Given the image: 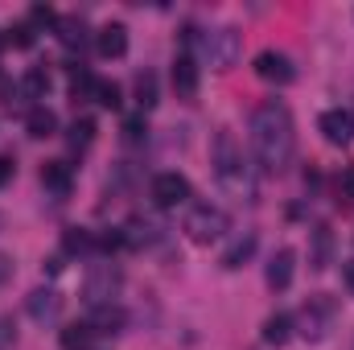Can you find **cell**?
<instances>
[{
    "instance_id": "35",
    "label": "cell",
    "mask_w": 354,
    "mask_h": 350,
    "mask_svg": "<svg viewBox=\"0 0 354 350\" xmlns=\"http://www.w3.org/2000/svg\"><path fill=\"white\" fill-rule=\"evenodd\" d=\"M342 280H346V288L354 293V260H346V264H342Z\"/></svg>"
},
{
    "instance_id": "12",
    "label": "cell",
    "mask_w": 354,
    "mask_h": 350,
    "mask_svg": "<svg viewBox=\"0 0 354 350\" xmlns=\"http://www.w3.org/2000/svg\"><path fill=\"white\" fill-rule=\"evenodd\" d=\"M41 185H46L54 198H66L71 185H75V169H71L66 161H46V165H41Z\"/></svg>"
},
{
    "instance_id": "16",
    "label": "cell",
    "mask_w": 354,
    "mask_h": 350,
    "mask_svg": "<svg viewBox=\"0 0 354 350\" xmlns=\"http://www.w3.org/2000/svg\"><path fill=\"white\" fill-rule=\"evenodd\" d=\"M334 260V231L322 223V227H313V252H309V264H313V272H326Z\"/></svg>"
},
{
    "instance_id": "2",
    "label": "cell",
    "mask_w": 354,
    "mask_h": 350,
    "mask_svg": "<svg viewBox=\"0 0 354 350\" xmlns=\"http://www.w3.org/2000/svg\"><path fill=\"white\" fill-rule=\"evenodd\" d=\"M210 165H214V181L239 198V202H256V169L248 165L239 140L231 132H214V145H210Z\"/></svg>"
},
{
    "instance_id": "20",
    "label": "cell",
    "mask_w": 354,
    "mask_h": 350,
    "mask_svg": "<svg viewBox=\"0 0 354 350\" xmlns=\"http://www.w3.org/2000/svg\"><path fill=\"white\" fill-rule=\"evenodd\" d=\"M66 145H71L75 153H83V149H91V145H95V120H91V116H83V120H75V124H71Z\"/></svg>"
},
{
    "instance_id": "13",
    "label": "cell",
    "mask_w": 354,
    "mask_h": 350,
    "mask_svg": "<svg viewBox=\"0 0 354 350\" xmlns=\"http://www.w3.org/2000/svg\"><path fill=\"white\" fill-rule=\"evenodd\" d=\"M174 91L177 99H194L198 95V66L189 54H177L174 58Z\"/></svg>"
},
{
    "instance_id": "34",
    "label": "cell",
    "mask_w": 354,
    "mask_h": 350,
    "mask_svg": "<svg viewBox=\"0 0 354 350\" xmlns=\"http://www.w3.org/2000/svg\"><path fill=\"white\" fill-rule=\"evenodd\" d=\"M12 338H17V334H12V326H8V322H4V317H0V350L8 347V342H12Z\"/></svg>"
},
{
    "instance_id": "21",
    "label": "cell",
    "mask_w": 354,
    "mask_h": 350,
    "mask_svg": "<svg viewBox=\"0 0 354 350\" xmlns=\"http://www.w3.org/2000/svg\"><path fill=\"white\" fill-rule=\"evenodd\" d=\"M95 83H99V79L91 75L87 66H71V95H75V99H91V95H95Z\"/></svg>"
},
{
    "instance_id": "36",
    "label": "cell",
    "mask_w": 354,
    "mask_h": 350,
    "mask_svg": "<svg viewBox=\"0 0 354 350\" xmlns=\"http://www.w3.org/2000/svg\"><path fill=\"white\" fill-rule=\"evenodd\" d=\"M0 50H4V33H0Z\"/></svg>"
},
{
    "instance_id": "3",
    "label": "cell",
    "mask_w": 354,
    "mask_h": 350,
    "mask_svg": "<svg viewBox=\"0 0 354 350\" xmlns=\"http://www.w3.org/2000/svg\"><path fill=\"white\" fill-rule=\"evenodd\" d=\"M243 54V37L235 25H223V29H210L202 37V58L210 62V71H231Z\"/></svg>"
},
{
    "instance_id": "31",
    "label": "cell",
    "mask_w": 354,
    "mask_h": 350,
    "mask_svg": "<svg viewBox=\"0 0 354 350\" xmlns=\"http://www.w3.org/2000/svg\"><path fill=\"white\" fill-rule=\"evenodd\" d=\"M50 21H54V8L37 4V8H33V25H50Z\"/></svg>"
},
{
    "instance_id": "18",
    "label": "cell",
    "mask_w": 354,
    "mask_h": 350,
    "mask_svg": "<svg viewBox=\"0 0 354 350\" xmlns=\"http://www.w3.org/2000/svg\"><path fill=\"white\" fill-rule=\"evenodd\" d=\"M54 128H58V116H54L50 107H33V111L25 116V132H29L33 140H46V136H54Z\"/></svg>"
},
{
    "instance_id": "30",
    "label": "cell",
    "mask_w": 354,
    "mask_h": 350,
    "mask_svg": "<svg viewBox=\"0 0 354 350\" xmlns=\"http://www.w3.org/2000/svg\"><path fill=\"white\" fill-rule=\"evenodd\" d=\"M95 248L99 252H115V248H124V231H115V227H107L99 239H95Z\"/></svg>"
},
{
    "instance_id": "15",
    "label": "cell",
    "mask_w": 354,
    "mask_h": 350,
    "mask_svg": "<svg viewBox=\"0 0 354 350\" xmlns=\"http://www.w3.org/2000/svg\"><path fill=\"white\" fill-rule=\"evenodd\" d=\"M292 268H297V252H292V248H280V252L268 260V284H272V288H288V284H292Z\"/></svg>"
},
{
    "instance_id": "27",
    "label": "cell",
    "mask_w": 354,
    "mask_h": 350,
    "mask_svg": "<svg viewBox=\"0 0 354 350\" xmlns=\"http://www.w3.org/2000/svg\"><path fill=\"white\" fill-rule=\"evenodd\" d=\"M58 37H62V46H83V21H75V17L58 21Z\"/></svg>"
},
{
    "instance_id": "22",
    "label": "cell",
    "mask_w": 354,
    "mask_h": 350,
    "mask_svg": "<svg viewBox=\"0 0 354 350\" xmlns=\"http://www.w3.org/2000/svg\"><path fill=\"white\" fill-rule=\"evenodd\" d=\"M58 342H62V350H91L95 334H91V326H66Z\"/></svg>"
},
{
    "instance_id": "23",
    "label": "cell",
    "mask_w": 354,
    "mask_h": 350,
    "mask_svg": "<svg viewBox=\"0 0 354 350\" xmlns=\"http://www.w3.org/2000/svg\"><path fill=\"white\" fill-rule=\"evenodd\" d=\"M136 99H140V111L157 107V75H153V71L136 75Z\"/></svg>"
},
{
    "instance_id": "10",
    "label": "cell",
    "mask_w": 354,
    "mask_h": 350,
    "mask_svg": "<svg viewBox=\"0 0 354 350\" xmlns=\"http://www.w3.org/2000/svg\"><path fill=\"white\" fill-rule=\"evenodd\" d=\"M322 132H326L330 145H351L354 140V111H346V107H330V111L322 116Z\"/></svg>"
},
{
    "instance_id": "6",
    "label": "cell",
    "mask_w": 354,
    "mask_h": 350,
    "mask_svg": "<svg viewBox=\"0 0 354 350\" xmlns=\"http://www.w3.org/2000/svg\"><path fill=\"white\" fill-rule=\"evenodd\" d=\"M334 301L330 297H309L305 301V309H301V338H309V342H322L326 334H330V326H334Z\"/></svg>"
},
{
    "instance_id": "25",
    "label": "cell",
    "mask_w": 354,
    "mask_h": 350,
    "mask_svg": "<svg viewBox=\"0 0 354 350\" xmlns=\"http://www.w3.org/2000/svg\"><path fill=\"white\" fill-rule=\"evenodd\" d=\"M46 91H50V75H46L41 66H33V71L25 75V95H29V99H46Z\"/></svg>"
},
{
    "instance_id": "33",
    "label": "cell",
    "mask_w": 354,
    "mask_h": 350,
    "mask_svg": "<svg viewBox=\"0 0 354 350\" xmlns=\"http://www.w3.org/2000/svg\"><path fill=\"white\" fill-rule=\"evenodd\" d=\"M8 280H12V260H8V256L0 252V288H4Z\"/></svg>"
},
{
    "instance_id": "24",
    "label": "cell",
    "mask_w": 354,
    "mask_h": 350,
    "mask_svg": "<svg viewBox=\"0 0 354 350\" xmlns=\"http://www.w3.org/2000/svg\"><path fill=\"white\" fill-rule=\"evenodd\" d=\"M62 248L75 256V252H91V248H95V239H91V231H83V227H71V231L62 235Z\"/></svg>"
},
{
    "instance_id": "1",
    "label": "cell",
    "mask_w": 354,
    "mask_h": 350,
    "mask_svg": "<svg viewBox=\"0 0 354 350\" xmlns=\"http://www.w3.org/2000/svg\"><path fill=\"white\" fill-rule=\"evenodd\" d=\"M252 153L256 165L264 174H284L292 165L297 153V128H292V111L276 99H264L252 111Z\"/></svg>"
},
{
    "instance_id": "14",
    "label": "cell",
    "mask_w": 354,
    "mask_h": 350,
    "mask_svg": "<svg viewBox=\"0 0 354 350\" xmlns=\"http://www.w3.org/2000/svg\"><path fill=\"white\" fill-rule=\"evenodd\" d=\"M91 334H120L124 326H128V313L120 309V305H99L95 313H91Z\"/></svg>"
},
{
    "instance_id": "32",
    "label": "cell",
    "mask_w": 354,
    "mask_h": 350,
    "mask_svg": "<svg viewBox=\"0 0 354 350\" xmlns=\"http://www.w3.org/2000/svg\"><path fill=\"white\" fill-rule=\"evenodd\" d=\"M12 174H17L12 157H0V185H4V181H12Z\"/></svg>"
},
{
    "instance_id": "17",
    "label": "cell",
    "mask_w": 354,
    "mask_h": 350,
    "mask_svg": "<svg viewBox=\"0 0 354 350\" xmlns=\"http://www.w3.org/2000/svg\"><path fill=\"white\" fill-rule=\"evenodd\" d=\"M256 256V231H248V235H239L227 252H223V268L227 272H235V268H243V264Z\"/></svg>"
},
{
    "instance_id": "26",
    "label": "cell",
    "mask_w": 354,
    "mask_h": 350,
    "mask_svg": "<svg viewBox=\"0 0 354 350\" xmlns=\"http://www.w3.org/2000/svg\"><path fill=\"white\" fill-rule=\"evenodd\" d=\"M91 99H95L99 107L115 111V107H120V87H115V83H107V79H99V83H95V95H91Z\"/></svg>"
},
{
    "instance_id": "29",
    "label": "cell",
    "mask_w": 354,
    "mask_h": 350,
    "mask_svg": "<svg viewBox=\"0 0 354 350\" xmlns=\"http://www.w3.org/2000/svg\"><path fill=\"white\" fill-rule=\"evenodd\" d=\"M338 202L354 206V165H346V169H342V177H338Z\"/></svg>"
},
{
    "instance_id": "4",
    "label": "cell",
    "mask_w": 354,
    "mask_h": 350,
    "mask_svg": "<svg viewBox=\"0 0 354 350\" xmlns=\"http://www.w3.org/2000/svg\"><path fill=\"white\" fill-rule=\"evenodd\" d=\"M120 288H124V272H120L115 264H95V268L87 272V280H83V301H87L91 309L115 305Z\"/></svg>"
},
{
    "instance_id": "28",
    "label": "cell",
    "mask_w": 354,
    "mask_h": 350,
    "mask_svg": "<svg viewBox=\"0 0 354 350\" xmlns=\"http://www.w3.org/2000/svg\"><path fill=\"white\" fill-rule=\"evenodd\" d=\"M145 132H149V124H145V116H128L124 120V140H145Z\"/></svg>"
},
{
    "instance_id": "19",
    "label": "cell",
    "mask_w": 354,
    "mask_h": 350,
    "mask_svg": "<svg viewBox=\"0 0 354 350\" xmlns=\"http://www.w3.org/2000/svg\"><path fill=\"white\" fill-rule=\"evenodd\" d=\"M288 338H292V317L288 313H272L264 322V342L268 347H284Z\"/></svg>"
},
{
    "instance_id": "9",
    "label": "cell",
    "mask_w": 354,
    "mask_h": 350,
    "mask_svg": "<svg viewBox=\"0 0 354 350\" xmlns=\"http://www.w3.org/2000/svg\"><path fill=\"white\" fill-rule=\"evenodd\" d=\"M25 309H29V317H33L37 326H46V322H58V313H62V297H58L54 288H33V293L25 297Z\"/></svg>"
},
{
    "instance_id": "11",
    "label": "cell",
    "mask_w": 354,
    "mask_h": 350,
    "mask_svg": "<svg viewBox=\"0 0 354 350\" xmlns=\"http://www.w3.org/2000/svg\"><path fill=\"white\" fill-rule=\"evenodd\" d=\"M95 50H99L103 58H124V54H128V29H124L120 21L103 25V29L95 33Z\"/></svg>"
},
{
    "instance_id": "7",
    "label": "cell",
    "mask_w": 354,
    "mask_h": 350,
    "mask_svg": "<svg viewBox=\"0 0 354 350\" xmlns=\"http://www.w3.org/2000/svg\"><path fill=\"white\" fill-rule=\"evenodd\" d=\"M256 75H260L264 83L288 87V83L297 79V66H292V58L280 54V50H260V54H256Z\"/></svg>"
},
{
    "instance_id": "8",
    "label": "cell",
    "mask_w": 354,
    "mask_h": 350,
    "mask_svg": "<svg viewBox=\"0 0 354 350\" xmlns=\"http://www.w3.org/2000/svg\"><path fill=\"white\" fill-rule=\"evenodd\" d=\"M185 198H189V181L181 174H157L153 177V202H157V206L169 210V206H181Z\"/></svg>"
},
{
    "instance_id": "5",
    "label": "cell",
    "mask_w": 354,
    "mask_h": 350,
    "mask_svg": "<svg viewBox=\"0 0 354 350\" xmlns=\"http://www.w3.org/2000/svg\"><path fill=\"white\" fill-rule=\"evenodd\" d=\"M227 231H231V219H227V210H218V206H198V210H189V219H185V235H189L194 243H202V248L218 243Z\"/></svg>"
}]
</instances>
